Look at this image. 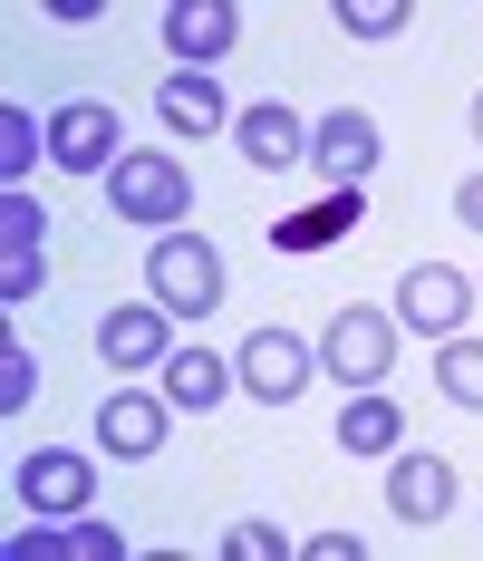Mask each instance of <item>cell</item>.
<instances>
[{
	"mask_svg": "<svg viewBox=\"0 0 483 561\" xmlns=\"http://www.w3.org/2000/svg\"><path fill=\"white\" fill-rule=\"evenodd\" d=\"M146 290H156L164 320H204V310L222 300V262H214V242H204V232H164L156 252H146Z\"/></svg>",
	"mask_w": 483,
	"mask_h": 561,
	"instance_id": "1",
	"label": "cell"
},
{
	"mask_svg": "<svg viewBox=\"0 0 483 561\" xmlns=\"http://www.w3.org/2000/svg\"><path fill=\"white\" fill-rule=\"evenodd\" d=\"M107 204L126 224H156V232H184V204H194V184L174 156H116L107 165Z\"/></svg>",
	"mask_w": 483,
	"mask_h": 561,
	"instance_id": "2",
	"label": "cell"
},
{
	"mask_svg": "<svg viewBox=\"0 0 483 561\" xmlns=\"http://www.w3.org/2000/svg\"><path fill=\"white\" fill-rule=\"evenodd\" d=\"M310 368H320V348L290 339V330H252L242 348H232V378L262 397V407H290V397L310 388Z\"/></svg>",
	"mask_w": 483,
	"mask_h": 561,
	"instance_id": "3",
	"label": "cell"
},
{
	"mask_svg": "<svg viewBox=\"0 0 483 561\" xmlns=\"http://www.w3.org/2000/svg\"><path fill=\"white\" fill-rule=\"evenodd\" d=\"M320 358H329V378H348V388H377L387 368H396V320L387 310H338L320 339Z\"/></svg>",
	"mask_w": 483,
	"mask_h": 561,
	"instance_id": "4",
	"label": "cell"
},
{
	"mask_svg": "<svg viewBox=\"0 0 483 561\" xmlns=\"http://www.w3.org/2000/svg\"><path fill=\"white\" fill-rule=\"evenodd\" d=\"M97 504V465H88V455L78 446H39L30 455V465H20V513H88Z\"/></svg>",
	"mask_w": 483,
	"mask_h": 561,
	"instance_id": "5",
	"label": "cell"
},
{
	"mask_svg": "<svg viewBox=\"0 0 483 561\" xmlns=\"http://www.w3.org/2000/svg\"><path fill=\"white\" fill-rule=\"evenodd\" d=\"M126 542H116V523H97V513H39L30 533H10V561H116Z\"/></svg>",
	"mask_w": 483,
	"mask_h": 561,
	"instance_id": "6",
	"label": "cell"
},
{
	"mask_svg": "<svg viewBox=\"0 0 483 561\" xmlns=\"http://www.w3.org/2000/svg\"><path fill=\"white\" fill-rule=\"evenodd\" d=\"M377 156H387V136H377V116H358V107H329L320 126H310V165H320L329 184L377 174Z\"/></svg>",
	"mask_w": 483,
	"mask_h": 561,
	"instance_id": "7",
	"label": "cell"
},
{
	"mask_svg": "<svg viewBox=\"0 0 483 561\" xmlns=\"http://www.w3.org/2000/svg\"><path fill=\"white\" fill-rule=\"evenodd\" d=\"M464 310H474V280L445 272V262H416V272H406V290H396V320H406V330H435V339L464 330Z\"/></svg>",
	"mask_w": 483,
	"mask_h": 561,
	"instance_id": "8",
	"label": "cell"
},
{
	"mask_svg": "<svg viewBox=\"0 0 483 561\" xmlns=\"http://www.w3.org/2000/svg\"><path fill=\"white\" fill-rule=\"evenodd\" d=\"M232 136H242V165H252V174H290L300 156H310V126L280 107V98L242 107V116H232Z\"/></svg>",
	"mask_w": 483,
	"mask_h": 561,
	"instance_id": "9",
	"label": "cell"
},
{
	"mask_svg": "<svg viewBox=\"0 0 483 561\" xmlns=\"http://www.w3.org/2000/svg\"><path fill=\"white\" fill-rule=\"evenodd\" d=\"M49 156H58L68 174L116 165V107H107V98H78V107H58V116H49Z\"/></svg>",
	"mask_w": 483,
	"mask_h": 561,
	"instance_id": "10",
	"label": "cell"
},
{
	"mask_svg": "<svg viewBox=\"0 0 483 561\" xmlns=\"http://www.w3.org/2000/svg\"><path fill=\"white\" fill-rule=\"evenodd\" d=\"M232 39H242V10L232 0H174L164 10V49L184 58V68H214Z\"/></svg>",
	"mask_w": 483,
	"mask_h": 561,
	"instance_id": "11",
	"label": "cell"
},
{
	"mask_svg": "<svg viewBox=\"0 0 483 561\" xmlns=\"http://www.w3.org/2000/svg\"><path fill=\"white\" fill-rule=\"evenodd\" d=\"M387 513L396 523H445L455 513V465L445 455H396L387 465Z\"/></svg>",
	"mask_w": 483,
	"mask_h": 561,
	"instance_id": "12",
	"label": "cell"
},
{
	"mask_svg": "<svg viewBox=\"0 0 483 561\" xmlns=\"http://www.w3.org/2000/svg\"><path fill=\"white\" fill-rule=\"evenodd\" d=\"M164 426H174V407H164V397H107V407H97V446L116 455V465H146V455L164 446Z\"/></svg>",
	"mask_w": 483,
	"mask_h": 561,
	"instance_id": "13",
	"label": "cell"
},
{
	"mask_svg": "<svg viewBox=\"0 0 483 561\" xmlns=\"http://www.w3.org/2000/svg\"><path fill=\"white\" fill-rule=\"evenodd\" d=\"M97 358H107V368H164V358H174V339H164V310H156V300H136V310H107V330H97Z\"/></svg>",
	"mask_w": 483,
	"mask_h": 561,
	"instance_id": "14",
	"label": "cell"
},
{
	"mask_svg": "<svg viewBox=\"0 0 483 561\" xmlns=\"http://www.w3.org/2000/svg\"><path fill=\"white\" fill-rule=\"evenodd\" d=\"M156 116L174 126V136H222V126H232V107H222V88L204 78V68H174V78L156 88Z\"/></svg>",
	"mask_w": 483,
	"mask_h": 561,
	"instance_id": "15",
	"label": "cell"
},
{
	"mask_svg": "<svg viewBox=\"0 0 483 561\" xmlns=\"http://www.w3.org/2000/svg\"><path fill=\"white\" fill-rule=\"evenodd\" d=\"M222 397H232V358H214V348H174V358H164V407L214 416Z\"/></svg>",
	"mask_w": 483,
	"mask_h": 561,
	"instance_id": "16",
	"label": "cell"
},
{
	"mask_svg": "<svg viewBox=\"0 0 483 561\" xmlns=\"http://www.w3.org/2000/svg\"><path fill=\"white\" fill-rule=\"evenodd\" d=\"M396 436H406V416H396L377 388L348 397V416H338V446H348V455H396Z\"/></svg>",
	"mask_w": 483,
	"mask_h": 561,
	"instance_id": "17",
	"label": "cell"
},
{
	"mask_svg": "<svg viewBox=\"0 0 483 561\" xmlns=\"http://www.w3.org/2000/svg\"><path fill=\"white\" fill-rule=\"evenodd\" d=\"M49 156V136H39V116H20V107H0V194H20L30 184V165Z\"/></svg>",
	"mask_w": 483,
	"mask_h": 561,
	"instance_id": "18",
	"label": "cell"
},
{
	"mask_svg": "<svg viewBox=\"0 0 483 561\" xmlns=\"http://www.w3.org/2000/svg\"><path fill=\"white\" fill-rule=\"evenodd\" d=\"M435 388L455 407H483V339H445L435 348Z\"/></svg>",
	"mask_w": 483,
	"mask_h": 561,
	"instance_id": "19",
	"label": "cell"
},
{
	"mask_svg": "<svg viewBox=\"0 0 483 561\" xmlns=\"http://www.w3.org/2000/svg\"><path fill=\"white\" fill-rule=\"evenodd\" d=\"M30 290H49L39 242H0V300H30Z\"/></svg>",
	"mask_w": 483,
	"mask_h": 561,
	"instance_id": "20",
	"label": "cell"
},
{
	"mask_svg": "<svg viewBox=\"0 0 483 561\" xmlns=\"http://www.w3.org/2000/svg\"><path fill=\"white\" fill-rule=\"evenodd\" d=\"M30 397H39V358H30V348L10 339V348H0V416H20Z\"/></svg>",
	"mask_w": 483,
	"mask_h": 561,
	"instance_id": "21",
	"label": "cell"
},
{
	"mask_svg": "<svg viewBox=\"0 0 483 561\" xmlns=\"http://www.w3.org/2000/svg\"><path fill=\"white\" fill-rule=\"evenodd\" d=\"M280 552H290L280 523H232V533H222V561H280Z\"/></svg>",
	"mask_w": 483,
	"mask_h": 561,
	"instance_id": "22",
	"label": "cell"
},
{
	"mask_svg": "<svg viewBox=\"0 0 483 561\" xmlns=\"http://www.w3.org/2000/svg\"><path fill=\"white\" fill-rule=\"evenodd\" d=\"M338 20H348V39H396L406 30V0H348Z\"/></svg>",
	"mask_w": 483,
	"mask_h": 561,
	"instance_id": "23",
	"label": "cell"
},
{
	"mask_svg": "<svg viewBox=\"0 0 483 561\" xmlns=\"http://www.w3.org/2000/svg\"><path fill=\"white\" fill-rule=\"evenodd\" d=\"M39 232H49V204H30V184L0 194V242H39Z\"/></svg>",
	"mask_w": 483,
	"mask_h": 561,
	"instance_id": "24",
	"label": "cell"
},
{
	"mask_svg": "<svg viewBox=\"0 0 483 561\" xmlns=\"http://www.w3.org/2000/svg\"><path fill=\"white\" fill-rule=\"evenodd\" d=\"M300 552H310V561H358V552H368V542H358V533H310Z\"/></svg>",
	"mask_w": 483,
	"mask_h": 561,
	"instance_id": "25",
	"label": "cell"
},
{
	"mask_svg": "<svg viewBox=\"0 0 483 561\" xmlns=\"http://www.w3.org/2000/svg\"><path fill=\"white\" fill-rule=\"evenodd\" d=\"M455 224H464V232H483V174L464 184V194H455Z\"/></svg>",
	"mask_w": 483,
	"mask_h": 561,
	"instance_id": "26",
	"label": "cell"
},
{
	"mask_svg": "<svg viewBox=\"0 0 483 561\" xmlns=\"http://www.w3.org/2000/svg\"><path fill=\"white\" fill-rule=\"evenodd\" d=\"M474 136H483V98H474Z\"/></svg>",
	"mask_w": 483,
	"mask_h": 561,
	"instance_id": "27",
	"label": "cell"
}]
</instances>
